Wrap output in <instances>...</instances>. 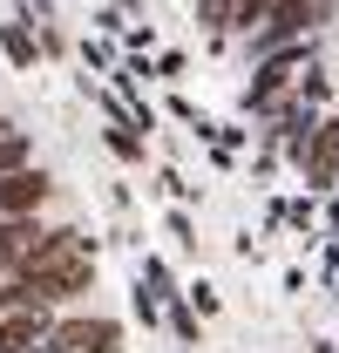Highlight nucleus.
Masks as SVG:
<instances>
[{"label": "nucleus", "instance_id": "nucleus-5", "mask_svg": "<svg viewBox=\"0 0 339 353\" xmlns=\"http://www.w3.org/2000/svg\"><path fill=\"white\" fill-rule=\"evenodd\" d=\"M21 163H34V130L7 123V130H0V176H7V170H21Z\"/></svg>", "mask_w": 339, "mask_h": 353}, {"label": "nucleus", "instance_id": "nucleus-7", "mask_svg": "<svg viewBox=\"0 0 339 353\" xmlns=\"http://www.w3.org/2000/svg\"><path fill=\"white\" fill-rule=\"evenodd\" d=\"M109 150H116V157H129V163H136V157H143V136H136V130H123V123H116V130H109Z\"/></svg>", "mask_w": 339, "mask_h": 353}, {"label": "nucleus", "instance_id": "nucleus-9", "mask_svg": "<svg viewBox=\"0 0 339 353\" xmlns=\"http://www.w3.org/2000/svg\"><path fill=\"white\" fill-rule=\"evenodd\" d=\"M0 130H7V116H0Z\"/></svg>", "mask_w": 339, "mask_h": 353}, {"label": "nucleus", "instance_id": "nucleus-6", "mask_svg": "<svg viewBox=\"0 0 339 353\" xmlns=\"http://www.w3.org/2000/svg\"><path fill=\"white\" fill-rule=\"evenodd\" d=\"M0 54H7L14 68H34V34H28V21H0Z\"/></svg>", "mask_w": 339, "mask_h": 353}, {"label": "nucleus", "instance_id": "nucleus-2", "mask_svg": "<svg viewBox=\"0 0 339 353\" xmlns=\"http://www.w3.org/2000/svg\"><path fill=\"white\" fill-rule=\"evenodd\" d=\"M48 340L61 353H129L123 319H109V312H68V319H54Z\"/></svg>", "mask_w": 339, "mask_h": 353}, {"label": "nucleus", "instance_id": "nucleus-3", "mask_svg": "<svg viewBox=\"0 0 339 353\" xmlns=\"http://www.w3.org/2000/svg\"><path fill=\"white\" fill-rule=\"evenodd\" d=\"M48 197H54V176L41 163H21V170L0 176V218H34Z\"/></svg>", "mask_w": 339, "mask_h": 353}, {"label": "nucleus", "instance_id": "nucleus-8", "mask_svg": "<svg viewBox=\"0 0 339 353\" xmlns=\"http://www.w3.org/2000/svg\"><path fill=\"white\" fill-rule=\"evenodd\" d=\"M7 306H21V299H14V272H0V312Z\"/></svg>", "mask_w": 339, "mask_h": 353}, {"label": "nucleus", "instance_id": "nucleus-4", "mask_svg": "<svg viewBox=\"0 0 339 353\" xmlns=\"http://www.w3.org/2000/svg\"><path fill=\"white\" fill-rule=\"evenodd\" d=\"M54 333V306H7L0 312V353H34Z\"/></svg>", "mask_w": 339, "mask_h": 353}, {"label": "nucleus", "instance_id": "nucleus-1", "mask_svg": "<svg viewBox=\"0 0 339 353\" xmlns=\"http://www.w3.org/2000/svg\"><path fill=\"white\" fill-rule=\"evenodd\" d=\"M82 292H95V238L61 245V252H48V259L14 272V299L21 306H68Z\"/></svg>", "mask_w": 339, "mask_h": 353}]
</instances>
